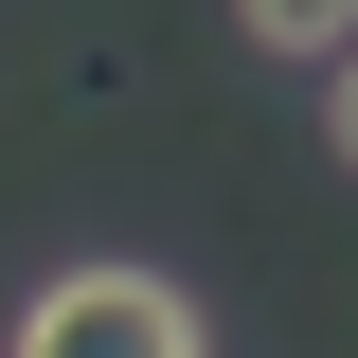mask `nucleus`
Returning a JSON list of instances; mask_svg holds the SVG:
<instances>
[{"label":"nucleus","instance_id":"2","mask_svg":"<svg viewBox=\"0 0 358 358\" xmlns=\"http://www.w3.org/2000/svg\"><path fill=\"white\" fill-rule=\"evenodd\" d=\"M233 36L287 54V72H322V54H358V0H233Z\"/></svg>","mask_w":358,"mask_h":358},{"label":"nucleus","instance_id":"1","mask_svg":"<svg viewBox=\"0 0 358 358\" xmlns=\"http://www.w3.org/2000/svg\"><path fill=\"white\" fill-rule=\"evenodd\" d=\"M0 358H215V322H197V287H179V268L72 251V268H36V305L0 322Z\"/></svg>","mask_w":358,"mask_h":358},{"label":"nucleus","instance_id":"3","mask_svg":"<svg viewBox=\"0 0 358 358\" xmlns=\"http://www.w3.org/2000/svg\"><path fill=\"white\" fill-rule=\"evenodd\" d=\"M322 162L358 179V54H322Z\"/></svg>","mask_w":358,"mask_h":358}]
</instances>
